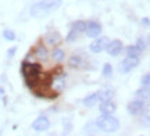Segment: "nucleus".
I'll return each mask as SVG.
<instances>
[{
	"mask_svg": "<svg viewBox=\"0 0 150 136\" xmlns=\"http://www.w3.org/2000/svg\"><path fill=\"white\" fill-rule=\"evenodd\" d=\"M145 111V103L142 100H134L128 104V113L131 115H140Z\"/></svg>",
	"mask_w": 150,
	"mask_h": 136,
	"instance_id": "7",
	"label": "nucleus"
},
{
	"mask_svg": "<svg viewBox=\"0 0 150 136\" xmlns=\"http://www.w3.org/2000/svg\"><path fill=\"white\" fill-rule=\"evenodd\" d=\"M85 28H86V22L83 21H75L74 24H72V29L74 31H76V32H85Z\"/></svg>",
	"mask_w": 150,
	"mask_h": 136,
	"instance_id": "16",
	"label": "nucleus"
},
{
	"mask_svg": "<svg viewBox=\"0 0 150 136\" xmlns=\"http://www.w3.org/2000/svg\"><path fill=\"white\" fill-rule=\"evenodd\" d=\"M3 36H4L6 40H14L16 39V33L13 32L11 29H4L3 31Z\"/></svg>",
	"mask_w": 150,
	"mask_h": 136,
	"instance_id": "21",
	"label": "nucleus"
},
{
	"mask_svg": "<svg viewBox=\"0 0 150 136\" xmlns=\"http://www.w3.org/2000/svg\"><path fill=\"white\" fill-rule=\"evenodd\" d=\"M16 51H17V47H11V49H8V50H7V57H8V58L14 57Z\"/></svg>",
	"mask_w": 150,
	"mask_h": 136,
	"instance_id": "25",
	"label": "nucleus"
},
{
	"mask_svg": "<svg viewBox=\"0 0 150 136\" xmlns=\"http://www.w3.org/2000/svg\"><path fill=\"white\" fill-rule=\"evenodd\" d=\"M115 104L107 100V101H102V106H100V113L102 114H108V115H112L115 113Z\"/></svg>",
	"mask_w": 150,
	"mask_h": 136,
	"instance_id": "11",
	"label": "nucleus"
},
{
	"mask_svg": "<svg viewBox=\"0 0 150 136\" xmlns=\"http://www.w3.org/2000/svg\"><path fill=\"white\" fill-rule=\"evenodd\" d=\"M97 100H99V97H97V93H92V94H89L88 97L83 99V106L85 107H93L95 104L97 103Z\"/></svg>",
	"mask_w": 150,
	"mask_h": 136,
	"instance_id": "14",
	"label": "nucleus"
},
{
	"mask_svg": "<svg viewBox=\"0 0 150 136\" xmlns=\"http://www.w3.org/2000/svg\"><path fill=\"white\" fill-rule=\"evenodd\" d=\"M136 97L139 99V100L149 99V87H142L140 90H138V92H136Z\"/></svg>",
	"mask_w": 150,
	"mask_h": 136,
	"instance_id": "18",
	"label": "nucleus"
},
{
	"mask_svg": "<svg viewBox=\"0 0 150 136\" xmlns=\"http://www.w3.org/2000/svg\"><path fill=\"white\" fill-rule=\"evenodd\" d=\"M139 64V58L138 57H134V56H127V58L120 64V72H124L127 74L129 71H132L134 68H136Z\"/></svg>",
	"mask_w": 150,
	"mask_h": 136,
	"instance_id": "4",
	"label": "nucleus"
},
{
	"mask_svg": "<svg viewBox=\"0 0 150 136\" xmlns=\"http://www.w3.org/2000/svg\"><path fill=\"white\" fill-rule=\"evenodd\" d=\"M125 51H127V56H134V57H139V56L143 53V51L139 50L136 46H127Z\"/></svg>",
	"mask_w": 150,
	"mask_h": 136,
	"instance_id": "15",
	"label": "nucleus"
},
{
	"mask_svg": "<svg viewBox=\"0 0 150 136\" xmlns=\"http://www.w3.org/2000/svg\"><path fill=\"white\" fill-rule=\"evenodd\" d=\"M40 71H42V67L38 63H28V61H24L21 64V74L25 79V85H27L29 89H33L36 87V85L40 82Z\"/></svg>",
	"mask_w": 150,
	"mask_h": 136,
	"instance_id": "1",
	"label": "nucleus"
},
{
	"mask_svg": "<svg viewBox=\"0 0 150 136\" xmlns=\"http://www.w3.org/2000/svg\"><path fill=\"white\" fill-rule=\"evenodd\" d=\"M111 75H112L111 64H104V67H103V76H104V78H110Z\"/></svg>",
	"mask_w": 150,
	"mask_h": 136,
	"instance_id": "20",
	"label": "nucleus"
},
{
	"mask_svg": "<svg viewBox=\"0 0 150 136\" xmlns=\"http://www.w3.org/2000/svg\"><path fill=\"white\" fill-rule=\"evenodd\" d=\"M108 43V39L107 38H99L96 39L95 42H92L89 49H91L92 53H102L103 50L106 49V46Z\"/></svg>",
	"mask_w": 150,
	"mask_h": 136,
	"instance_id": "8",
	"label": "nucleus"
},
{
	"mask_svg": "<svg viewBox=\"0 0 150 136\" xmlns=\"http://www.w3.org/2000/svg\"><path fill=\"white\" fill-rule=\"evenodd\" d=\"M97 97L100 101H107V100H111L114 97V90L111 89H103V90H99L97 92Z\"/></svg>",
	"mask_w": 150,
	"mask_h": 136,
	"instance_id": "12",
	"label": "nucleus"
},
{
	"mask_svg": "<svg viewBox=\"0 0 150 136\" xmlns=\"http://www.w3.org/2000/svg\"><path fill=\"white\" fill-rule=\"evenodd\" d=\"M50 128V122L46 117H39L32 122V129L36 132H45Z\"/></svg>",
	"mask_w": 150,
	"mask_h": 136,
	"instance_id": "6",
	"label": "nucleus"
},
{
	"mask_svg": "<svg viewBox=\"0 0 150 136\" xmlns=\"http://www.w3.org/2000/svg\"><path fill=\"white\" fill-rule=\"evenodd\" d=\"M63 4V0H42L36 4L32 6L31 8V16L35 18H42L46 17L47 14L53 13Z\"/></svg>",
	"mask_w": 150,
	"mask_h": 136,
	"instance_id": "2",
	"label": "nucleus"
},
{
	"mask_svg": "<svg viewBox=\"0 0 150 136\" xmlns=\"http://www.w3.org/2000/svg\"><path fill=\"white\" fill-rule=\"evenodd\" d=\"M45 40H46V43L47 44L54 46V44H59L60 42H61V35H60L57 31H50V32H47Z\"/></svg>",
	"mask_w": 150,
	"mask_h": 136,
	"instance_id": "10",
	"label": "nucleus"
},
{
	"mask_svg": "<svg viewBox=\"0 0 150 136\" xmlns=\"http://www.w3.org/2000/svg\"><path fill=\"white\" fill-rule=\"evenodd\" d=\"M102 32V25L96 21H89L86 24L85 33L88 35V38H97Z\"/></svg>",
	"mask_w": 150,
	"mask_h": 136,
	"instance_id": "5",
	"label": "nucleus"
},
{
	"mask_svg": "<svg viewBox=\"0 0 150 136\" xmlns=\"http://www.w3.org/2000/svg\"><path fill=\"white\" fill-rule=\"evenodd\" d=\"M35 56H36L39 60L46 61L49 58V51H47V49H46L43 44H39V46L36 47V50H35Z\"/></svg>",
	"mask_w": 150,
	"mask_h": 136,
	"instance_id": "13",
	"label": "nucleus"
},
{
	"mask_svg": "<svg viewBox=\"0 0 150 136\" xmlns=\"http://www.w3.org/2000/svg\"><path fill=\"white\" fill-rule=\"evenodd\" d=\"M142 24H145V25H149V18H143Z\"/></svg>",
	"mask_w": 150,
	"mask_h": 136,
	"instance_id": "26",
	"label": "nucleus"
},
{
	"mask_svg": "<svg viewBox=\"0 0 150 136\" xmlns=\"http://www.w3.org/2000/svg\"><path fill=\"white\" fill-rule=\"evenodd\" d=\"M96 126L100 131L106 132V133H110V132L117 131L118 126H120V122H118V120L114 118L112 115L103 114L102 117H99L96 120Z\"/></svg>",
	"mask_w": 150,
	"mask_h": 136,
	"instance_id": "3",
	"label": "nucleus"
},
{
	"mask_svg": "<svg viewBox=\"0 0 150 136\" xmlns=\"http://www.w3.org/2000/svg\"><path fill=\"white\" fill-rule=\"evenodd\" d=\"M52 57H53L56 61H63L64 60V51L61 49H54L53 51H52Z\"/></svg>",
	"mask_w": 150,
	"mask_h": 136,
	"instance_id": "17",
	"label": "nucleus"
},
{
	"mask_svg": "<svg viewBox=\"0 0 150 136\" xmlns=\"http://www.w3.org/2000/svg\"><path fill=\"white\" fill-rule=\"evenodd\" d=\"M108 46H106L107 47V51L108 54L111 56V57H117L120 53H121V50H122V42L121 40H112L111 43H107Z\"/></svg>",
	"mask_w": 150,
	"mask_h": 136,
	"instance_id": "9",
	"label": "nucleus"
},
{
	"mask_svg": "<svg viewBox=\"0 0 150 136\" xmlns=\"http://www.w3.org/2000/svg\"><path fill=\"white\" fill-rule=\"evenodd\" d=\"M81 64H82V58L79 56H72L70 58V67H72V68H78V67H81Z\"/></svg>",
	"mask_w": 150,
	"mask_h": 136,
	"instance_id": "19",
	"label": "nucleus"
},
{
	"mask_svg": "<svg viewBox=\"0 0 150 136\" xmlns=\"http://www.w3.org/2000/svg\"><path fill=\"white\" fill-rule=\"evenodd\" d=\"M76 38H78V32H76V31H74V29H71V32L68 33V36H67V42L72 43V42H75V40H76Z\"/></svg>",
	"mask_w": 150,
	"mask_h": 136,
	"instance_id": "22",
	"label": "nucleus"
},
{
	"mask_svg": "<svg viewBox=\"0 0 150 136\" xmlns=\"http://www.w3.org/2000/svg\"><path fill=\"white\" fill-rule=\"evenodd\" d=\"M135 46H136V47H138L139 50H142V51H143V50L146 49V46H147V43H146V40H145L143 38H139V39H138V42H136V44H135Z\"/></svg>",
	"mask_w": 150,
	"mask_h": 136,
	"instance_id": "23",
	"label": "nucleus"
},
{
	"mask_svg": "<svg viewBox=\"0 0 150 136\" xmlns=\"http://www.w3.org/2000/svg\"><path fill=\"white\" fill-rule=\"evenodd\" d=\"M149 85H150V75L145 74L143 78H142V87H149Z\"/></svg>",
	"mask_w": 150,
	"mask_h": 136,
	"instance_id": "24",
	"label": "nucleus"
}]
</instances>
